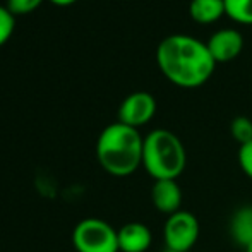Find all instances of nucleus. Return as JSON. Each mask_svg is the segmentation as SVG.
I'll list each match as a JSON object with an SVG mask.
<instances>
[{"mask_svg":"<svg viewBox=\"0 0 252 252\" xmlns=\"http://www.w3.org/2000/svg\"><path fill=\"white\" fill-rule=\"evenodd\" d=\"M163 76L179 88H199L211 79L216 62L206 43L190 34H170L156 48Z\"/></svg>","mask_w":252,"mask_h":252,"instance_id":"f257e3e1","label":"nucleus"},{"mask_svg":"<svg viewBox=\"0 0 252 252\" xmlns=\"http://www.w3.org/2000/svg\"><path fill=\"white\" fill-rule=\"evenodd\" d=\"M144 137L139 130L126 124H110L101 130L96 141L98 163L113 177L132 175L143 166Z\"/></svg>","mask_w":252,"mask_h":252,"instance_id":"f03ea898","label":"nucleus"},{"mask_svg":"<svg viewBox=\"0 0 252 252\" xmlns=\"http://www.w3.org/2000/svg\"><path fill=\"white\" fill-rule=\"evenodd\" d=\"M187 165L182 141L166 129H155L144 137L143 168L153 180H177Z\"/></svg>","mask_w":252,"mask_h":252,"instance_id":"7ed1b4c3","label":"nucleus"},{"mask_svg":"<svg viewBox=\"0 0 252 252\" xmlns=\"http://www.w3.org/2000/svg\"><path fill=\"white\" fill-rule=\"evenodd\" d=\"M72 246L76 252H120L117 230L100 218L81 220L72 230Z\"/></svg>","mask_w":252,"mask_h":252,"instance_id":"20e7f679","label":"nucleus"},{"mask_svg":"<svg viewBox=\"0 0 252 252\" xmlns=\"http://www.w3.org/2000/svg\"><path fill=\"white\" fill-rule=\"evenodd\" d=\"M163 239L168 251H190L199 239V221L192 213L180 209L166 218L163 226Z\"/></svg>","mask_w":252,"mask_h":252,"instance_id":"39448f33","label":"nucleus"},{"mask_svg":"<svg viewBox=\"0 0 252 252\" xmlns=\"http://www.w3.org/2000/svg\"><path fill=\"white\" fill-rule=\"evenodd\" d=\"M156 113L155 96L146 91H136L129 94L119 106V120L117 122L126 124L134 129L146 126Z\"/></svg>","mask_w":252,"mask_h":252,"instance_id":"423d86ee","label":"nucleus"},{"mask_svg":"<svg viewBox=\"0 0 252 252\" xmlns=\"http://www.w3.org/2000/svg\"><path fill=\"white\" fill-rule=\"evenodd\" d=\"M211 57L215 62H230V60L237 59L244 48V38L240 31L233 30V28H225L209 36L206 41Z\"/></svg>","mask_w":252,"mask_h":252,"instance_id":"0eeeda50","label":"nucleus"},{"mask_svg":"<svg viewBox=\"0 0 252 252\" xmlns=\"http://www.w3.org/2000/svg\"><path fill=\"white\" fill-rule=\"evenodd\" d=\"M151 201L159 213L170 216L180 211L182 189L177 184V180H155L151 187Z\"/></svg>","mask_w":252,"mask_h":252,"instance_id":"6e6552de","label":"nucleus"},{"mask_svg":"<svg viewBox=\"0 0 252 252\" xmlns=\"http://www.w3.org/2000/svg\"><path fill=\"white\" fill-rule=\"evenodd\" d=\"M120 252H146L151 247V230L144 223L130 221L117 230Z\"/></svg>","mask_w":252,"mask_h":252,"instance_id":"1a4fd4ad","label":"nucleus"},{"mask_svg":"<svg viewBox=\"0 0 252 252\" xmlns=\"http://www.w3.org/2000/svg\"><path fill=\"white\" fill-rule=\"evenodd\" d=\"M189 14L196 23L211 24L225 16V2L223 0H190Z\"/></svg>","mask_w":252,"mask_h":252,"instance_id":"9d476101","label":"nucleus"},{"mask_svg":"<svg viewBox=\"0 0 252 252\" xmlns=\"http://www.w3.org/2000/svg\"><path fill=\"white\" fill-rule=\"evenodd\" d=\"M230 232H232L233 239L240 246H244V249L249 246L252 242V208H240L233 215L232 223H230Z\"/></svg>","mask_w":252,"mask_h":252,"instance_id":"9b49d317","label":"nucleus"},{"mask_svg":"<svg viewBox=\"0 0 252 252\" xmlns=\"http://www.w3.org/2000/svg\"><path fill=\"white\" fill-rule=\"evenodd\" d=\"M225 14L240 24H252V0H223Z\"/></svg>","mask_w":252,"mask_h":252,"instance_id":"f8f14e48","label":"nucleus"},{"mask_svg":"<svg viewBox=\"0 0 252 252\" xmlns=\"http://www.w3.org/2000/svg\"><path fill=\"white\" fill-rule=\"evenodd\" d=\"M230 134H232V137L240 144V146L251 143L252 141V120L244 115L235 117V119L232 120V124H230Z\"/></svg>","mask_w":252,"mask_h":252,"instance_id":"ddd939ff","label":"nucleus"},{"mask_svg":"<svg viewBox=\"0 0 252 252\" xmlns=\"http://www.w3.org/2000/svg\"><path fill=\"white\" fill-rule=\"evenodd\" d=\"M14 33V16L7 7L0 5V47L12 36Z\"/></svg>","mask_w":252,"mask_h":252,"instance_id":"4468645a","label":"nucleus"},{"mask_svg":"<svg viewBox=\"0 0 252 252\" xmlns=\"http://www.w3.org/2000/svg\"><path fill=\"white\" fill-rule=\"evenodd\" d=\"M43 0H7V9L10 10L12 16H21V14L33 12L36 7L41 5Z\"/></svg>","mask_w":252,"mask_h":252,"instance_id":"2eb2a0df","label":"nucleus"},{"mask_svg":"<svg viewBox=\"0 0 252 252\" xmlns=\"http://www.w3.org/2000/svg\"><path fill=\"white\" fill-rule=\"evenodd\" d=\"M237 158H239V165H240V168H242V172L246 173L249 179H252V141L247 144H242V146L239 148Z\"/></svg>","mask_w":252,"mask_h":252,"instance_id":"dca6fc26","label":"nucleus"},{"mask_svg":"<svg viewBox=\"0 0 252 252\" xmlns=\"http://www.w3.org/2000/svg\"><path fill=\"white\" fill-rule=\"evenodd\" d=\"M50 2H53L55 5H70V3H74L76 0H50Z\"/></svg>","mask_w":252,"mask_h":252,"instance_id":"f3484780","label":"nucleus"},{"mask_svg":"<svg viewBox=\"0 0 252 252\" xmlns=\"http://www.w3.org/2000/svg\"><path fill=\"white\" fill-rule=\"evenodd\" d=\"M246 252H252V242L249 244V246L246 247Z\"/></svg>","mask_w":252,"mask_h":252,"instance_id":"a211bd4d","label":"nucleus"},{"mask_svg":"<svg viewBox=\"0 0 252 252\" xmlns=\"http://www.w3.org/2000/svg\"><path fill=\"white\" fill-rule=\"evenodd\" d=\"M159 252H173V251H168V249H165V251H159Z\"/></svg>","mask_w":252,"mask_h":252,"instance_id":"6ab92c4d","label":"nucleus"}]
</instances>
